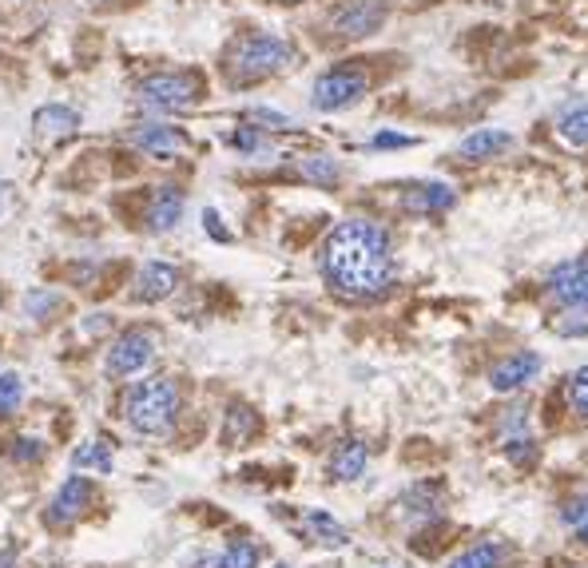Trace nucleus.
I'll use <instances>...</instances> for the list:
<instances>
[{"label": "nucleus", "mask_w": 588, "mask_h": 568, "mask_svg": "<svg viewBox=\"0 0 588 568\" xmlns=\"http://www.w3.org/2000/svg\"><path fill=\"white\" fill-rule=\"evenodd\" d=\"M318 271H322V283L330 286V295L346 298V303H378L390 295L393 279H398L390 230L362 215L342 218L322 239Z\"/></svg>", "instance_id": "obj_1"}, {"label": "nucleus", "mask_w": 588, "mask_h": 568, "mask_svg": "<svg viewBox=\"0 0 588 568\" xmlns=\"http://www.w3.org/2000/svg\"><path fill=\"white\" fill-rule=\"evenodd\" d=\"M175 417H179V386L164 374L136 382L124 398V422L143 437H164Z\"/></svg>", "instance_id": "obj_2"}, {"label": "nucleus", "mask_w": 588, "mask_h": 568, "mask_svg": "<svg viewBox=\"0 0 588 568\" xmlns=\"http://www.w3.org/2000/svg\"><path fill=\"white\" fill-rule=\"evenodd\" d=\"M294 64V44L283 40V36L274 33H251L235 40L227 56V76L235 87H247V84H259V80H271L279 72Z\"/></svg>", "instance_id": "obj_3"}, {"label": "nucleus", "mask_w": 588, "mask_h": 568, "mask_svg": "<svg viewBox=\"0 0 588 568\" xmlns=\"http://www.w3.org/2000/svg\"><path fill=\"white\" fill-rule=\"evenodd\" d=\"M199 92H203V84H199L196 72H152V76H143L136 84L140 108L160 111V116H175V111L196 108Z\"/></svg>", "instance_id": "obj_4"}, {"label": "nucleus", "mask_w": 588, "mask_h": 568, "mask_svg": "<svg viewBox=\"0 0 588 568\" xmlns=\"http://www.w3.org/2000/svg\"><path fill=\"white\" fill-rule=\"evenodd\" d=\"M371 92V72H362V68H327L322 76L310 84V108L315 111H346L354 108L362 96Z\"/></svg>", "instance_id": "obj_5"}, {"label": "nucleus", "mask_w": 588, "mask_h": 568, "mask_svg": "<svg viewBox=\"0 0 588 568\" xmlns=\"http://www.w3.org/2000/svg\"><path fill=\"white\" fill-rule=\"evenodd\" d=\"M155 362V334L152 330H124L104 354V374L108 378H136Z\"/></svg>", "instance_id": "obj_6"}, {"label": "nucleus", "mask_w": 588, "mask_h": 568, "mask_svg": "<svg viewBox=\"0 0 588 568\" xmlns=\"http://www.w3.org/2000/svg\"><path fill=\"white\" fill-rule=\"evenodd\" d=\"M545 291L565 310H588V255L556 262L545 279Z\"/></svg>", "instance_id": "obj_7"}, {"label": "nucleus", "mask_w": 588, "mask_h": 568, "mask_svg": "<svg viewBox=\"0 0 588 568\" xmlns=\"http://www.w3.org/2000/svg\"><path fill=\"white\" fill-rule=\"evenodd\" d=\"M390 16V4L386 0H350L330 16V28H334L338 40H362V36H374Z\"/></svg>", "instance_id": "obj_8"}, {"label": "nucleus", "mask_w": 588, "mask_h": 568, "mask_svg": "<svg viewBox=\"0 0 588 568\" xmlns=\"http://www.w3.org/2000/svg\"><path fill=\"white\" fill-rule=\"evenodd\" d=\"M545 370V358L537 350H517V354H505L502 362L490 366V390L509 398V393H521L529 382H537V374Z\"/></svg>", "instance_id": "obj_9"}, {"label": "nucleus", "mask_w": 588, "mask_h": 568, "mask_svg": "<svg viewBox=\"0 0 588 568\" xmlns=\"http://www.w3.org/2000/svg\"><path fill=\"white\" fill-rule=\"evenodd\" d=\"M458 203V191L446 184V179H422V184H410L402 191V211L414 218H434L454 211Z\"/></svg>", "instance_id": "obj_10"}, {"label": "nucleus", "mask_w": 588, "mask_h": 568, "mask_svg": "<svg viewBox=\"0 0 588 568\" xmlns=\"http://www.w3.org/2000/svg\"><path fill=\"white\" fill-rule=\"evenodd\" d=\"M128 140L136 152L152 155V159H175V155L187 152V135L172 123H160V120H148V123H136L128 131Z\"/></svg>", "instance_id": "obj_11"}, {"label": "nucleus", "mask_w": 588, "mask_h": 568, "mask_svg": "<svg viewBox=\"0 0 588 568\" xmlns=\"http://www.w3.org/2000/svg\"><path fill=\"white\" fill-rule=\"evenodd\" d=\"M92 497H96V485H92V477H64V485L56 489L52 505H48V521H52L56 529H60V524L80 521V517L87 513Z\"/></svg>", "instance_id": "obj_12"}, {"label": "nucleus", "mask_w": 588, "mask_h": 568, "mask_svg": "<svg viewBox=\"0 0 588 568\" xmlns=\"http://www.w3.org/2000/svg\"><path fill=\"white\" fill-rule=\"evenodd\" d=\"M184 208H187L184 187H175V184L155 187L152 199H148V215H143V227L152 230V235H167V230L179 227Z\"/></svg>", "instance_id": "obj_13"}, {"label": "nucleus", "mask_w": 588, "mask_h": 568, "mask_svg": "<svg viewBox=\"0 0 588 568\" xmlns=\"http://www.w3.org/2000/svg\"><path fill=\"white\" fill-rule=\"evenodd\" d=\"M175 286H179V267H172V262H143L140 274H136V291H131V298L136 303H164V298L175 295Z\"/></svg>", "instance_id": "obj_14"}, {"label": "nucleus", "mask_w": 588, "mask_h": 568, "mask_svg": "<svg viewBox=\"0 0 588 568\" xmlns=\"http://www.w3.org/2000/svg\"><path fill=\"white\" fill-rule=\"evenodd\" d=\"M513 131L505 128H478L469 131L466 140L458 143V159H466V164H490V159H497V155H505L513 147Z\"/></svg>", "instance_id": "obj_15"}, {"label": "nucleus", "mask_w": 588, "mask_h": 568, "mask_svg": "<svg viewBox=\"0 0 588 568\" xmlns=\"http://www.w3.org/2000/svg\"><path fill=\"white\" fill-rule=\"evenodd\" d=\"M366 465H371V449H366V441H358V437L338 441L327 458L330 481H358L362 473H366Z\"/></svg>", "instance_id": "obj_16"}, {"label": "nucleus", "mask_w": 588, "mask_h": 568, "mask_svg": "<svg viewBox=\"0 0 588 568\" xmlns=\"http://www.w3.org/2000/svg\"><path fill=\"white\" fill-rule=\"evenodd\" d=\"M556 135L568 143V147H588V99H565L556 108Z\"/></svg>", "instance_id": "obj_17"}, {"label": "nucleus", "mask_w": 588, "mask_h": 568, "mask_svg": "<svg viewBox=\"0 0 588 568\" xmlns=\"http://www.w3.org/2000/svg\"><path fill=\"white\" fill-rule=\"evenodd\" d=\"M33 128L44 140H64V135H72L80 128V111L68 108V104H44V108H36Z\"/></svg>", "instance_id": "obj_18"}, {"label": "nucleus", "mask_w": 588, "mask_h": 568, "mask_svg": "<svg viewBox=\"0 0 588 568\" xmlns=\"http://www.w3.org/2000/svg\"><path fill=\"white\" fill-rule=\"evenodd\" d=\"M513 557V548L505 541H478V545H469L466 553L449 560V568H505Z\"/></svg>", "instance_id": "obj_19"}, {"label": "nucleus", "mask_w": 588, "mask_h": 568, "mask_svg": "<svg viewBox=\"0 0 588 568\" xmlns=\"http://www.w3.org/2000/svg\"><path fill=\"white\" fill-rule=\"evenodd\" d=\"M303 529H306V533H315L318 541H322V545H330V548L350 545L346 529H342V524H338L330 513H322V509H306V513H303Z\"/></svg>", "instance_id": "obj_20"}, {"label": "nucleus", "mask_w": 588, "mask_h": 568, "mask_svg": "<svg viewBox=\"0 0 588 568\" xmlns=\"http://www.w3.org/2000/svg\"><path fill=\"white\" fill-rule=\"evenodd\" d=\"M298 175L315 187H334L342 179V167H338L334 155H303L298 159Z\"/></svg>", "instance_id": "obj_21"}, {"label": "nucleus", "mask_w": 588, "mask_h": 568, "mask_svg": "<svg viewBox=\"0 0 588 568\" xmlns=\"http://www.w3.org/2000/svg\"><path fill=\"white\" fill-rule=\"evenodd\" d=\"M72 465L92 473H111L116 470V458H111V446H104V441H80L72 449Z\"/></svg>", "instance_id": "obj_22"}, {"label": "nucleus", "mask_w": 588, "mask_h": 568, "mask_svg": "<svg viewBox=\"0 0 588 568\" xmlns=\"http://www.w3.org/2000/svg\"><path fill=\"white\" fill-rule=\"evenodd\" d=\"M262 560V548L255 541H231L219 557L208 560V568H259Z\"/></svg>", "instance_id": "obj_23"}, {"label": "nucleus", "mask_w": 588, "mask_h": 568, "mask_svg": "<svg viewBox=\"0 0 588 568\" xmlns=\"http://www.w3.org/2000/svg\"><path fill=\"white\" fill-rule=\"evenodd\" d=\"M231 147L239 155H247V159H262V155H274V143H271V135L262 128H255V123H247V128H239V131H231Z\"/></svg>", "instance_id": "obj_24"}, {"label": "nucleus", "mask_w": 588, "mask_h": 568, "mask_svg": "<svg viewBox=\"0 0 588 568\" xmlns=\"http://www.w3.org/2000/svg\"><path fill=\"white\" fill-rule=\"evenodd\" d=\"M565 398H568V410H573V414L585 417V422H588V366H580V370L568 374Z\"/></svg>", "instance_id": "obj_25"}, {"label": "nucleus", "mask_w": 588, "mask_h": 568, "mask_svg": "<svg viewBox=\"0 0 588 568\" xmlns=\"http://www.w3.org/2000/svg\"><path fill=\"white\" fill-rule=\"evenodd\" d=\"M21 402H24V382H21V374L4 370V374H0V417L16 414V410H21Z\"/></svg>", "instance_id": "obj_26"}, {"label": "nucleus", "mask_w": 588, "mask_h": 568, "mask_svg": "<svg viewBox=\"0 0 588 568\" xmlns=\"http://www.w3.org/2000/svg\"><path fill=\"white\" fill-rule=\"evenodd\" d=\"M505 458H509L517 470H533V465H537V441L529 434L505 437Z\"/></svg>", "instance_id": "obj_27"}, {"label": "nucleus", "mask_w": 588, "mask_h": 568, "mask_svg": "<svg viewBox=\"0 0 588 568\" xmlns=\"http://www.w3.org/2000/svg\"><path fill=\"white\" fill-rule=\"evenodd\" d=\"M553 330L561 339H588V310H565L553 322Z\"/></svg>", "instance_id": "obj_28"}, {"label": "nucleus", "mask_w": 588, "mask_h": 568, "mask_svg": "<svg viewBox=\"0 0 588 568\" xmlns=\"http://www.w3.org/2000/svg\"><path fill=\"white\" fill-rule=\"evenodd\" d=\"M561 524L573 529V533L585 529L588 524V493H577V497H568V501L561 505Z\"/></svg>", "instance_id": "obj_29"}, {"label": "nucleus", "mask_w": 588, "mask_h": 568, "mask_svg": "<svg viewBox=\"0 0 588 568\" xmlns=\"http://www.w3.org/2000/svg\"><path fill=\"white\" fill-rule=\"evenodd\" d=\"M247 123H255V128H262V131H291L294 128L291 116H283V111H274V108H251L247 111Z\"/></svg>", "instance_id": "obj_30"}, {"label": "nucleus", "mask_w": 588, "mask_h": 568, "mask_svg": "<svg viewBox=\"0 0 588 568\" xmlns=\"http://www.w3.org/2000/svg\"><path fill=\"white\" fill-rule=\"evenodd\" d=\"M414 135H405V131H378L371 135V147L374 152H393V147H414Z\"/></svg>", "instance_id": "obj_31"}, {"label": "nucleus", "mask_w": 588, "mask_h": 568, "mask_svg": "<svg viewBox=\"0 0 588 568\" xmlns=\"http://www.w3.org/2000/svg\"><path fill=\"white\" fill-rule=\"evenodd\" d=\"M56 303H60V298L48 295V291H28V295H24V315H28V318H44Z\"/></svg>", "instance_id": "obj_32"}, {"label": "nucleus", "mask_w": 588, "mask_h": 568, "mask_svg": "<svg viewBox=\"0 0 588 568\" xmlns=\"http://www.w3.org/2000/svg\"><path fill=\"white\" fill-rule=\"evenodd\" d=\"M12 458L16 461H40L44 458V446L40 441H36V437H16V441H12Z\"/></svg>", "instance_id": "obj_33"}, {"label": "nucleus", "mask_w": 588, "mask_h": 568, "mask_svg": "<svg viewBox=\"0 0 588 568\" xmlns=\"http://www.w3.org/2000/svg\"><path fill=\"white\" fill-rule=\"evenodd\" d=\"M203 230H208V235H211V239H215V242H231V230L223 227V218H219V211H215V208L203 211Z\"/></svg>", "instance_id": "obj_34"}, {"label": "nucleus", "mask_w": 588, "mask_h": 568, "mask_svg": "<svg viewBox=\"0 0 588 568\" xmlns=\"http://www.w3.org/2000/svg\"><path fill=\"white\" fill-rule=\"evenodd\" d=\"M0 568H16V548L4 545V553H0Z\"/></svg>", "instance_id": "obj_35"}, {"label": "nucleus", "mask_w": 588, "mask_h": 568, "mask_svg": "<svg viewBox=\"0 0 588 568\" xmlns=\"http://www.w3.org/2000/svg\"><path fill=\"white\" fill-rule=\"evenodd\" d=\"M108 327V315H92V322H87V330H92V334H99V330Z\"/></svg>", "instance_id": "obj_36"}, {"label": "nucleus", "mask_w": 588, "mask_h": 568, "mask_svg": "<svg viewBox=\"0 0 588 568\" xmlns=\"http://www.w3.org/2000/svg\"><path fill=\"white\" fill-rule=\"evenodd\" d=\"M4 211H9V184L0 179V215H4Z\"/></svg>", "instance_id": "obj_37"}, {"label": "nucleus", "mask_w": 588, "mask_h": 568, "mask_svg": "<svg viewBox=\"0 0 588 568\" xmlns=\"http://www.w3.org/2000/svg\"><path fill=\"white\" fill-rule=\"evenodd\" d=\"M577 541H585V545H588V524H585V529H577Z\"/></svg>", "instance_id": "obj_38"}, {"label": "nucleus", "mask_w": 588, "mask_h": 568, "mask_svg": "<svg viewBox=\"0 0 588 568\" xmlns=\"http://www.w3.org/2000/svg\"><path fill=\"white\" fill-rule=\"evenodd\" d=\"M87 4H104V0H87Z\"/></svg>", "instance_id": "obj_39"}, {"label": "nucleus", "mask_w": 588, "mask_h": 568, "mask_svg": "<svg viewBox=\"0 0 588 568\" xmlns=\"http://www.w3.org/2000/svg\"><path fill=\"white\" fill-rule=\"evenodd\" d=\"M274 568H291V565H274Z\"/></svg>", "instance_id": "obj_40"}]
</instances>
